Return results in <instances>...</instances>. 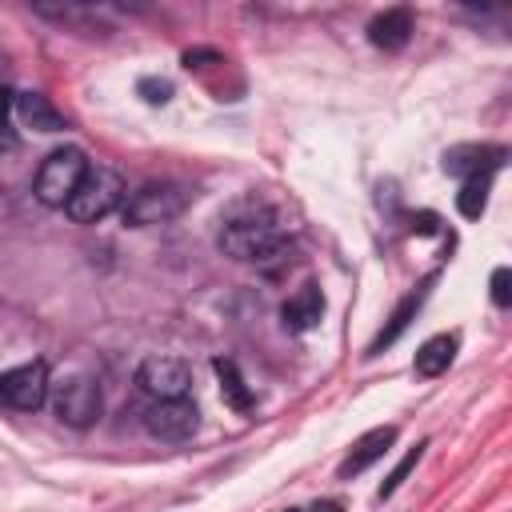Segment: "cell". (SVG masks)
Segmentation results:
<instances>
[{"label":"cell","instance_id":"2e32d148","mask_svg":"<svg viewBox=\"0 0 512 512\" xmlns=\"http://www.w3.org/2000/svg\"><path fill=\"white\" fill-rule=\"evenodd\" d=\"M212 368H216V376H220V392H224V404H228V408H236V412H248V408H252V388L244 384L240 368H236L232 360H216Z\"/></svg>","mask_w":512,"mask_h":512},{"label":"cell","instance_id":"ba28073f","mask_svg":"<svg viewBox=\"0 0 512 512\" xmlns=\"http://www.w3.org/2000/svg\"><path fill=\"white\" fill-rule=\"evenodd\" d=\"M144 428L156 440H188L200 428V412L188 396L184 400H152L144 408Z\"/></svg>","mask_w":512,"mask_h":512},{"label":"cell","instance_id":"6da1fadb","mask_svg":"<svg viewBox=\"0 0 512 512\" xmlns=\"http://www.w3.org/2000/svg\"><path fill=\"white\" fill-rule=\"evenodd\" d=\"M216 244L240 264H272V260H280L288 252V236H284L280 220L260 204L232 208L224 216V224H220Z\"/></svg>","mask_w":512,"mask_h":512},{"label":"cell","instance_id":"8fae6325","mask_svg":"<svg viewBox=\"0 0 512 512\" xmlns=\"http://www.w3.org/2000/svg\"><path fill=\"white\" fill-rule=\"evenodd\" d=\"M12 108H16V116H20L24 128H36V132H60V128H68L64 112H60L48 96H40V92H20V96H12Z\"/></svg>","mask_w":512,"mask_h":512},{"label":"cell","instance_id":"e0dca14e","mask_svg":"<svg viewBox=\"0 0 512 512\" xmlns=\"http://www.w3.org/2000/svg\"><path fill=\"white\" fill-rule=\"evenodd\" d=\"M488 188H492V180H488V176L464 180V188L456 192V208H460V216L476 220V216H480V212L488 208Z\"/></svg>","mask_w":512,"mask_h":512},{"label":"cell","instance_id":"9a60e30c","mask_svg":"<svg viewBox=\"0 0 512 512\" xmlns=\"http://www.w3.org/2000/svg\"><path fill=\"white\" fill-rule=\"evenodd\" d=\"M420 304H424V288L408 292V296H404V300L396 304V312L388 316V328H380V336H376V340L368 344V356H376L380 348H388V344H392V340H396V336H400V332L408 328V320L416 316V308H420Z\"/></svg>","mask_w":512,"mask_h":512},{"label":"cell","instance_id":"277c9868","mask_svg":"<svg viewBox=\"0 0 512 512\" xmlns=\"http://www.w3.org/2000/svg\"><path fill=\"white\" fill-rule=\"evenodd\" d=\"M184 208H188V188L160 180V184H140L132 196H124L120 216H124V224H132V228H152V224L176 220Z\"/></svg>","mask_w":512,"mask_h":512},{"label":"cell","instance_id":"d6986e66","mask_svg":"<svg viewBox=\"0 0 512 512\" xmlns=\"http://www.w3.org/2000/svg\"><path fill=\"white\" fill-rule=\"evenodd\" d=\"M140 96H144L148 104H168V100H172V84L160 80V76H144V80H140Z\"/></svg>","mask_w":512,"mask_h":512},{"label":"cell","instance_id":"52a82bcc","mask_svg":"<svg viewBox=\"0 0 512 512\" xmlns=\"http://www.w3.org/2000/svg\"><path fill=\"white\" fill-rule=\"evenodd\" d=\"M48 392H52V380H48L44 360L20 364V368H12V372L0 376V400H8V404L20 408V412L44 408V404H48Z\"/></svg>","mask_w":512,"mask_h":512},{"label":"cell","instance_id":"5bb4252c","mask_svg":"<svg viewBox=\"0 0 512 512\" xmlns=\"http://www.w3.org/2000/svg\"><path fill=\"white\" fill-rule=\"evenodd\" d=\"M456 336L452 332H440V336H432V340H424L420 348H416V360H412V368H416V376H440V372H448V364H452V356H456Z\"/></svg>","mask_w":512,"mask_h":512},{"label":"cell","instance_id":"ac0fdd59","mask_svg":"<svg viewBox=\"0 0 512 512\" xmlns=\"http://www.w3.org/2000/svg\"><path fill=\"white\" fill-rule=\"evenodd\" d=\"M420 452H424V444H416V448H412V452H408V456H404V460H400V464H396V468H392V472L384 476V484H380V500H384V496H392V492H396V488H400V484L408 480V472L416 468Z\"/></svg>","mask_w":512,"mask_h":512},{"label":"cell","instance_id":"5b68a950","mask_svg":"<svg viewBox=\"0 0 512 512\" xmlns=\"http://www.w3.org/2000/svg\"><path fill=\"white\" fill-rule=\"evenodd\" d=\"M48 400H52V412L68 428H88L100 416V408H104L100 384L92 376H64V380H56L52 392H48Z\"/></svg>","mask_w":512,"mask_h":512},{"label":"cell","instance_id":"3957f363","mask_svg":"<svg viewBox=\"0 0 512 512\" xmlns=\"http://www.w3.org/2000/svg\"><path fill=\"white\" fill-rule=\"evenodd\" d=\"M124 196H128V192H124L120 172L96 164V168L84 172V180H80V188L72 192V200L64 204V212H68L76 224H96V220H104L108 212H116V208L124 204Z\"/></svg>","mask_w":512,"mask_h":512},{"label":"cell","instance_id":"7a4b0ae2","mask_svg":"<svg viewBox=\"0 0 512 512\" xmlns=\"http://www.w3.org/2000/svg\"><path fill=\"white\" fill-rule=\"evenodd\" d=\"M88 168H92V164H88V156H84L76 144L48 152L44 164L36 168V180H32L36 200L48 204V208H64V204L72 200V192L80 188V180H84Z\"/></svg>","mask_w":512,"mask_h":512},{"label":"cell","instance_id":"4fadbf2b","mask_svg":"<svg viewBox=\"0 0 512 512\" xmlns=\"http://www.w3.org/2000/svg\"><path fill=\"white\" fill-rule=\"evenodd\" d=\"M368 40H372L376 48H384V52L404 48V44L412 40V12H408V8H388V12H380V16L368 24Z\"/></svg>","mask_w":512,"mask_h":512},{"label":"cell","instance_id":"44dd1931","mask_svg":"<svg viewBox=\"0 0 512 512\" xmlns=\"http://www.w3.org/2000/svg\"><path fill=\"white\" fill-rule=\"evenodd\" d=\"M8 108H12V92L0 88V132H4V124H8Z\"/></svg>","mask_w":512,"mask_h":512},{"label":"cell","instance_id":"603a6c76","mask_svg":"<svg viewBox=\"0 0 512 512\" xmlns=\"http://www.w3.org/2000/svg\"><path fill=\"white\" fill-rule=\"evenodd\" d=\"M284 512H304V508H284Z\"/></svg>","mask_w":512,"mask_h":512},{"label":"cell","instance_id":"9c48e42d","mask_svg":"<svg viewBox=\"0 0 512 512\" xmlns=\"http://www.w3.org/2000/svg\"><path fill=\"white\" fill-rule=\"evenodd\" d=\"M504 156L508 152L496 148V144H456V148L444 152V172H452L460 180H476V176L492 180V172L504 164Z\"/></svg>","mask_w":512,"mask_h":512},{"label":"cell","instance_id":"30bf717a","mask_svg":"<svg viewBox=\"0 0 512 512\" xmlns=\"http://www.w3.org/2000/svg\"><path fill=\"white\" fill-rule=\"evenodd\" d=\"M392 440H396V428L392 424H384V428H372V432H364L356 444H352V452L344 456V464H340V480H348V476H360L364 468H372L388 448H392Z\"/></svg>","mask_w":512,"mask_h":512},{"label":"cell","instance_id":"ffe728a7","mask_svg":"<svg viewBox=\"0 0 512 512\" xmlns=\"http://www.w3.org/2000/svg\"><path fill=\"white\" fill-rule=\"evenodd\" d=\"M508 284H512V272H508V268H496V272H492V304H496V308H508V304H512V288H508Z\"/></svg>","mask_w":512,"mask_h":512},{"label":"cell","instance_id":"8992f818","mask_svg":"<svg viewBox=\"0 0 512 512\" xmlns=\"http://www.w3.org/2000/svg\"><path fill=\"white\" fill-rule=\"evenodd\" d=\"M136 384L152 400H184L192 388V368L180 356H148L136 368Z\"/></svg>","mask_w":512,"mask_h":512},{"label":"cell","instance_id":"7402d4cb","mask_svg":"<svg viewBox=\"0 0 512 512\" xmlns=\"http://www.w3.org/2000/svg\"><path fill=\"white\" fill-rule=\"evenodd\" d=\"M312 512H344V504H340V500H320Z\"/></svg>","mask_w":512,"mask_h":512},{"label":"cell","instance_id":"7c38bea8","mask_svg":"<svg viewBox=\"0 0 512 512\" xmlns=\"http://www.w3.org/2000/svg\"><path fill=\"white\" fill-rule=\"evenodd\" d=\"M280 316H284V328H292V332L316 328L320 316H324V296H320V288H316V284H304L296 296H288V300L280 304Z\"/></svg>","mask_w":512,"mask_h":512}]
</instances>
